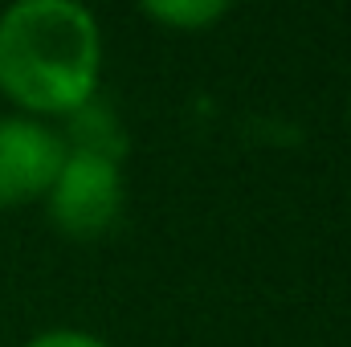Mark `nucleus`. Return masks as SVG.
Listing matches in <instances>:
<instances>
[{
	"mask_svg": "<svg viewBox=\"0 0 351 347\" xmlns=\"http://www.w3.org/2000/svg\"><path fill=\"white\" fill-rule=\"evenodd\" d=\"M348 127H351V90H348Z\"/></svg>",
	"mask_w": 351,
	"mask_h": 347,
	"instance_id": "0eeeda50",
	"label": "nucleus"
},
{
	"mask_svg": "<svg viewBox=\"0 0 351 347\" xmlns=\"http://www.w3.org/2000/svg\"><path fill=\"white\" fill-rule=\"evenodd\" d=\"M58 135H62L66 152L102 156V160H114V164H123V156H127V127L102 94L90 98L86 106H78L74 115H66L58 123Z\"/></svg>",
	"mask_w": 351,
	"mask_h": 347,
	"instance_id": "20e7f679",
	"label": "nucleus"
},
{
	"mask_svg": "<svg viewBox=\"0 0 351 347\" xmlns=\"http://www.w3.org/2000/svg\"><path fill=\"white\" fill-rule=\"evenodd\" d=\"M41 204H45V213L62 237L98 241V237L119 229L123 208H127L123 164L102 160V156L66 152V160H62V168H58Z\"/></svg>",
	"mask_w": 351,
	"mask_h": 347,
	"instance_id": "f03ea898",
	"label": "nucleus"
},
{
	"mask_svg": "<svg viewBox=\"0 0 351 347\" xmlns=\"http://www.w3.org/2000/svg\"><path fill=\"white\" fill-rule=\"evenodd\" d=\"M21 347H110V344L94 331H82V327H45V331L29 335Z\"/></svg>",
	"mask_w": 351,
	"mask_h": 347,
	"instance_id": "423d86ee",
	"label": "nucleus"
},
{
	"mask_svg": "<svg viewBox=\"0 0 351 347\" xmlns=\"http://www.w3.org/2000/svg\"><path fill=\"white\" fill-rule=\"evenodd\" d=\"M66 160V143L53 123L29 115H0V208H25L45 200Z\"/></svg>",
	"mask_w": 351,
	"mask_h": 347,
	"instance_id": "7ed1b4c3",
	"label": "nucleus"
},
{
	"mask_svg": "<svg viewBox=\"0 0 351 347\" xmlns=\"http://www.w3.org/2000/svg\"><path fill=\"white\" fill-rule=\"evenodd\" d=\"M102 25L78 0L0 8V98L29 119L62 123L102 94Z\"/></svg>",
	"mask_w": 351,
	"mask_h": 347,
	"instance_id": "f257e3e1",
	"label": "nucleus"
},
{
	"mask_svg": "<svg viewBox=\"0 0 351 347\" xmlns=\"http://www.w3.org/2000/svg\"><path fill=\"white\" fill-rule=\"evenodd\" d=\"M229 0H143L139 16L160 25L164 33H213L225 16H229Z\"/></svg>",
	"mask_w": 351,
	"mask_h": 347,
	"instance_id": "39448f33",
	"label": "nucleus"
}]
</instances>
